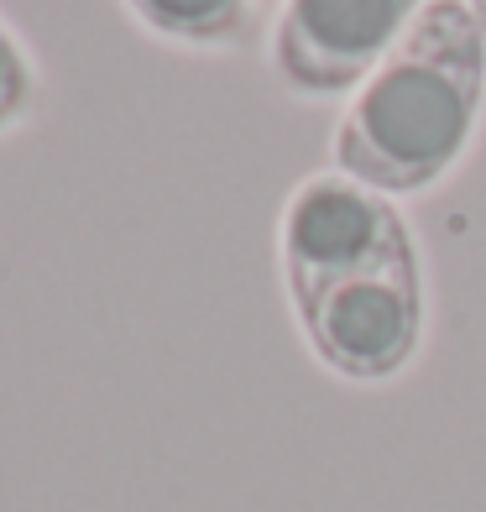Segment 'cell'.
Masks as SVG:
<instances>
[{
  "instance_id": "cell-6",
  "label": "cell",
  "mask_w": 486,
  "mask_h": 512,
  "mask_svg": "<svg viewBox=\"0 0 486 512\" xmlns=\"http://www.w3.org/2000/svg\"><path fill=\"white\" fill-rule=\"evenodd\" d=\"M37 105V68L21 48V37L0 21V136L16 131Z\"/></svg>"
},
{
  "instance_id": "cell-3",
  "label": "cell",
  "mask_w": 486,
  "mask_h": 512,
  "mask_svg": "<svg viewBox=\"0 0 486 512\" xmlns=\"http://www.w3.org/2000/svg\"><path fill=\"white\" fill-rule=\"evenodd\" d=\"M408 251H419V246H413L398 204L340 168L298 183L283 204V225H277L288 304L314 288L340 283V277L382 267L392 256H408Z\"/></svg>"
},
{
  "instance_id": "cell-2",
  "label": "cell",
  "mask_w": 486,
  "mask_h": 512,
  "mask_svg": "<svg viewBox=\"0 0 486 512\" xmlns=\"http://www.w3.org/2000/svg\"><path fill=\"white\" fill-rule=\"evenodd\" d=\"M424 272L419 251L340 277L293 298V319L309 356L345 382H392L424 345Z\"/></svg>"
},
{
  "instance_id": "cell-5",
  "label": "cell",
  "mask_w": 486,
  "mask_h": 512,
  "mask_svg": "<svg viewBox=\"0 0 486 512\" xmlns=\"http://www.w3.org/2000/svg\"><path fill=\"white\" fill-rule=\"evenodd\" d=\"M136 27L178 48H236L251 32L257 0H126Z\"/></svg>"
},
{
  "instance_id": "cell-1",
  "label": "cell",
  "mask_w": 486,
  "mask_h": 512,
  "mask_svg": "<svg viewBox=\"0 0 486 512\" xmlns=\"http://www.w3.org/2000/svg\"><path fill=\"white\" fill-rule=\"evenodd\" d=\"M486 42L466 0H429L361 79L335 126V168L387 199L424 194L476 142Z\"/></svg>"
},
{
  "instance_id": "cell-7",
  "label": "cell",
  "mask_w": 486,
  "mask_h": 512,
  "mask_svg": "<svg viewBox=\"0 0 486 512\" xmlns=\"http://www.w3.org/2000/svg\"><path fill=\"white\" fill-rule=\"evenodd\" d=\"M471 16H476V27H481V42H486V0H471Z\"/></svg>"
},
{
  "instance_id": "cell-4",
  "label": "cell",
  "mask_w": 486,
  "mask_h": 512,
  "mask_svg": "<svg viewBox=\"0 0 486 512\" xmlns=\"http://www.w3.org/2000/svg\"><path fill=\"white\" fill-rule=\"evenodd\" d=\"M429 0H283L267 42L272 79L298 100L361 89Z\"/></svg>"
}]
</instances>
